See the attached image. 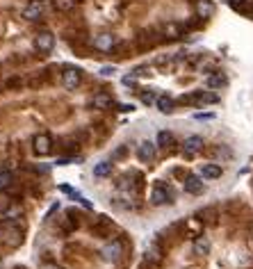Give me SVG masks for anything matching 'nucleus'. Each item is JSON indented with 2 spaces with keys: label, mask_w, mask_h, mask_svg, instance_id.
I'll return each instance as SVG.
<instances>
[{
  "label": "nucleus",
  "mask_w": 253,
  "mask_h": 269,
  "mask_svg": "<svg viewBox=\"0 0 253 269\" xmlns=\"http://www.w3.org/2000/svg\"><path fill=\"white\" fill-rule=\"evenodd\" d=\"M100 255H103V260H107V262H119V260L123 258V244H121V239H112V242L103 244Z\"/></svg>",
  "instance_id": "1"
},
{
  "label": "nucleus",
  "mask_w": 253,
  "mask_h": 269,
  "mask_svg": "<svg viewBox=\"0 0 253 269\" xmlns=\"http://www.w3.org/2000/svg\"><path fill=\"white\" fill-rule=\"evenodd\" d=\"M55 48V37H53V32H48V30H41V32H37L35 35V50L37 53H50V50Z\"/></svg>",
  "instance_id": "2"
},
{
  "label": "nucleus",
  "mask_w": 253,
  "mask_h": 269,
  "mask_svg": "<svg viewBox=\"0 0 253 269\" xmlns=\"http://www.w3.org/2000/svg\"><path fill=\"white\" fill-rule=\"evenodd\" d=\"M80 82H82V73H80V69H75V66H66L64 73H62V85H64L69 91H75L80 87Z\"/></svg>",
  "instance_id": "3"
},
{
  "label": "nucleus",
  "mask_w": 253,
  "mask_h": 269,
  "mask_svg": "<svg viewBox=\"0 0 253 269\" xmlns=\"http://www.w3.org/2000/svg\"><path fill=\"white\" fill-rule=\"evenodd\" d=\"M91 46H94V50H98V53H112L116 46V39L109 32H100V35H96L94 39H91Z\"/></svg>",
  "instance_id": "4"
},
{
  "label": "nucleus",
  "mask_w": 253,
  "mask_h": 269,
  "mask_svg": "<svg viewBox=\"0 0 253 269\" xmlns=\"http://www.w3.org/2000/svg\"><path fill=\"white\" fill-rule=\"evenodd\" d=\"M32 149H35L37 155H48L50 149H53V140H50L46 132H39V134H35V140H32Z\"/></svg>",
  "instance_id": "5"
},
{
  "label": "nucleus",
  "mask_w": 253,
  "mask_h": 269,
  "mask_svg": "<svg viewBox=\"0 0 253 269\" xmlns=\"http://www.w3.org/2000/svg\"><path fill=\"white\" fill-rule=\"evenodd\" d=\"M44 10H46V7H44V3H41V0H32L30 5L23 10V14H21V16H23L25 21H32V23H35V21H39L41 16H44Z\"/></svg>",
  "instance_id": "6"
},
{
  "label": "nucleus",
  "mask_w": 253,
  "mask_h": 269,
  "mask_svg": "<svg viewBox=\"0 0 253 269\" xmlns=\"http://www.w3.org/2000/svg\"><path fill=\"white\" fill-rule=\"evenodd\" d=\"M203 146H205L203 140L194 134V137H187V140L183 142V153L187 155V158H192V155H199L201 151H203Z\"/></svg>",
  "instance_id": "7"
},
{
  "label": "nucleus",
  "mask_w": 253,
  "mask_h": 269,
  "mask_svg": "<svg viewBox=\"0 0 253 269\" xmlns=\"http://www.w3.org/2000/svg\"><path fill=\"white\" fill-rule=\"evenodd\" d=\"M185 192H187V194H203V190H205V183H203V178H201V176H187V178H185Z\"/></svg>",
  "instance_id": "8"
},
{
  "label": "nucleus",
  "mask_w": 253,
  "mask_h": 269,
  "mask_svg": "<svg viewBox=\"0 0 253 269\" xmlns=\"http://www.w3.org/2000/svg\"><path fill=\"white\" fill-rule=\"evenodd\" d=\"M155 151H158V144H153V142H142V144L137 146V158L142 160V162H153Z\"/></svg>",
  "instance_id": "9"
},
{
  "label": "nucleus",
  "mask_w": 253,
  "mask_h": 269,
  "mask_svg": "<svg viewBox=\"0 0 253 269\" xmlns=\"http://www.w3.org/2000/svg\"><path fill=\"white\" fill-rule=\"evenodd\" d=\"M194 12H196V19H201V21L212 19V14H214L212 0H196V5H194Z\"/></svg>",
  "instance_id": "10"
},
{
  "label": "nucleus",
  "mask_w": 253,
  "mask_h": 269,
  "mask_svg": "<svg viewBox=\"0 0 253 269\" xmlns=\"http://www.w3.org/2000/svg\"><path fill=\"white\" fill-rule=\"evenodd\" d=\"M151 201H153L155 205H167V203H171V192H169L162 183H158V185L153 187V194H151Z\"/></svg>",
  "instance_id": "11"
},
{
  "label": "nucleus",
  "mask_w": 253,
  "mask_h": 269,
  "mask_svg": "<svg viewBox=\"0 0 253 269\" xmlns=\"http://www.w3.org/2000/svg\"><path fill=\"white\" fill-rule=\"evenodd\" d=\"M114 105V100H112V96H107V94H96L94 98H91V110H109Z\"/></svg>",
  "instance_id": "12"
},
{
  "label": "nucleus",
  "mask_w": 253,
  "mask_h": 269,
  "mask_svg": "<svg viewBox=\"0 0 253 269\" xmlns=\"http://www.w3.org/2000/svg\"><path fill=\"white\" fill-rule=\"evenodd\" d=\"M144 260L149 264H160L162 262V249H160L158 244H149L144 251Z\"/></svg>",
  "instance_id": "13"
},
{
  "label": "nucleus",
  "mask_w": 253,
  "mask_h": 269,
  "mask_svg": "<svg viewBox=\"0 0 253 269\" xmlns=\"http://www.w3.org/2000/svg\"><path fill=\"white\" fill-rule=\"evenodd\" d=\"M19 217H23V208L21 205H7L5 210H0V219L3 221H16Z\"/></svg>",
  "instance_id": "14"
},
{
  "label": "nucleus",
  "mask_w": 253,
  "mask_h": 269,
  "mask_svg": "<svg viewBox=\"0 0 253 269\" xmlns=\"http://www.w3.org/2000/svg\"><path fill=\"white\" fill-rule=\"evenodd\" d=\"M205 85L210 87V89H221V87H226L228 85V78H226V75L223 73H210L208 75V80H205Z\"/></svg>",
  "instance_id": "15"
},
{
  "label": "nucleus",
  "mask_w": 253,
  "mask_h": 269,
  "mask_svg": "<svg viewBox=\"0 0 253 269\" xmlns=\"http://www.w3.org/2000/svg\"><path fill=\"white\" fill-rule=\"evenodd\" d=\"M155 107H158L162 114H171V112H174V107H176V103H174V98H171V96H158Z\"/></svg>",
  "instance_id": "16"
},
{
  "label": "nucleus",
  "mask_w": 253,
  "mask_h": 269,
  "mask_svg": "<svg viewBox=\"0 0 253 269\" xmlns=\"http://www.w3.org/2000/svg\"><path fill=\"white\" fill-rule=\"evenodd\" d=\"M192 249H194V255H208L210 253V239L201 235V237L194 239V246H192Z\"/></svg>",
  "instance_id": "17"
},
{
  "label": "nucleus",
  "mask_w": 253,
  "mask_h": 269,
  "mask_svg": "<svg viewBox=\"0 0 253 269\" xmlns=\"http://www.w3.org/2000/svg\"><path fill=\"white\" fill-rule=\"evenodd\" d=\"M221 167L219 165H203L201 167V176L203 178H210V180H214V178H221Z\"/></svg>",
  "instance_id": "18"
},
{
  "label": "nucleus",
  "mask_w": 253,
  "mask_h": 269,
  "mask_svg": "<svg viewBox=\"0 0 253 269\" xmlns=\"http://www.w3.org/2000/svg\"><path fill=\"white\" fill-rule=\"evenodd\" d=\"M162 32L167 39H178V37H183V28H180L178 23H167L162 28Z\"/></svg>",
  "instance_id": "19"
},
{
  "label": "nucleus",
  "mask_w": 253,
  "mask_h": 269,
  "mask_svg": "<svg viewBox=\"0 0 253 269\" xmlns=\"http://www.w3.org/2000/svg\"><path fill=\"white\" fill-rule=\"evenodd\" d=\"M155 144H158L160 149H169V146H174V134L169 132V130H160Z\"/></svg>",
  "instance_id": "20"
},
{
  "label": "nucleus",
  "mask_w": 253,
  "mask_h": 269,
  "mask_svg": "<svg viewBox=\"0 0 253 269\" xmlns=\"http://www.w3.org/2000/svg\"><path fill=\"white\" fill-rule=\"evenodd\" d=\"M80 0H53V5L55 10H60V12H71L75 5H78Z\"/></svg>",
  "instance_id": "21"
},
{
  "label": "nucleus",
  "mask_w": 253,
  "mask_h": 269,
  "mask_svg": "<svg viewBox=\"0 0 253 269\" xmlns=\"http://www.w3.org/2000/svg\"><path fill=\"white\" fill-rule=\"evenodd\" d=\"M112 174V165L109 162H98V165L94 167V176L96 178H105V176Z\"/></svg>",
  "instance_id": "22"
},
{
  "label": "nucleus",
  "mask_w": 253,
  "mask_h": 269,
  "mask_svg": "<svg viewBox=\"0 0 253 269\" xmlns=\"http://www.w3.org/2000/svg\"><path fill=\"white\" fill-rule=\"evenodd\" d=\"M14 183V176H12V171H0V192H5L10 185Z\"/></svg>",
  "instance_id": "23"
},
{
  "label": "nucleus",
  "mask_w": 253,
  "mask_h": 269,
  "mask_svg": "<svg viewBox=\"0 0 253 269\" xmlns=\"http://www.w3.org/2000/svg\"><path fill=\"white\" fill-rule=\"evenodd\" d=\"M192 100H196V103H217L219 96L217 94H208V91H201V94H196Z\"/></svg>",
  "instance_id": "24"
},
{
  "label": "nucleus",
  "mask_w": 253,
  "mask_h": 269,
  "mask_svg": "<svg viewBox=\"0 0 253 269\" xmlns=\"http://www.w3.org/2000/svg\"><path fill=\"white\" fill-rule=\"evenodd\" d=\"M142 100H144L146 105H153L155 100H158V96H155L153 91H144V94H142Z\"/></svg>",
  "instance_id": "25"
},
{
  "label": "nucleus",
  "mask_w": 253,
  "mask_h": 269,
  "mask_svg": "<svg viewBox=\"0 0 253 269\" xmlns=\"http://www.w3.org/2000/svg\"><path fill=\"white\" fill-rule=\"evenodd\" d=\"M100 73H105V75H112V73H114V69H112V66H105V69L100 71Z\"/></svg>",
  "instance_id": "26"
},
{
  "label": "nucleus",
  "mask_w": 253,
  "mask_h": 269,
  "mask_svg": "<svg viewBox=\"0 0 253 269\" xmlns=\"http://www.w3.org/2000/svg\"><path fill=\"white\" fill-rule=\"evenodd\" d=\"M228 3H230V5H233V7H239V5H242V3H244V0H228Z\"/></svg>",
  "instance_id": "27"
},
{
  "label": "nucleus",
  "mask_w": 253,
  "mask_h": 269,
  "mask_svg": "<svg viewBox=\"0 0 253 269\" xmlns=\"http://www.w3.org/2000/svg\"><path fill=\"white\" fill-rule=\"evenodd\" d=\"M44 269H62V267H57V264H46Z\"/></svg>",
  "instance_id": "28"
}]
</instances>
